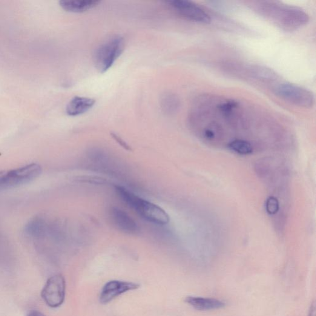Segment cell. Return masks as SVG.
<instances>
[{"instance_id":"obj_1","label":"cell","mask_w":316,"mask_h":316,"mask_svg":"<svg viewBox=\"0 0 316 316\" xmlns=\"http://www.w3.org/2000/svg\"><path fill=\"white\" fill-rule=\"evenodd\" d=\"M258 9L264 16L283 30H297L309 21L308 16L302 10L276 2H261Z\"/></svg>"},{"instance_id":"obj_2","label":"cell","mask_w":316,"mask_h":316,"mask_svg":"<svg viewBox=\"0 0 316 316\" xmlns=\"http://www.w3.org/2000/svg\"><path fill=\"white\" fill-rule=\"evenodd\" d=\"M115 191L123 202L145 220L160 226L166 225L170 220L167 212L159 206L138 197L122 186H115Z\"/></svg>"},{"instance_id":"obj_3","label":"cell","mask_w":316,"mask_h":316,"mask_svg":"<svg viewBox=\"0 0 316 316\" xmlns=\"http://www.w3.org/2000/svg\"><path fill=\"white\" fill-rule=\"evenodd\" d=\"M125 48V40L122 36L110 37L97 49L94 61L97 70L101 73L110 70L121 55Z\"/></svg>"},{"instance_id":"obj_4","label":"cell","mask_w":316,"mask_h":316,"mask_svg":"<svg viewBox=\"0 0 316 316\" xmlns=\"http://www.w3.org/2000/svg\"><path fill=\"white\" fill-rule=\"evenodd\" d=\"M41 172V166L35 163L13 170L0 172V191L26 184L38 177Z\"/></svg>"},{"instance_id":"obj_5","label":"cell","mask_w":316,"mask_h":316,"mask_svg":"<svg viewBox=\"0 0 316 316\" xmlns=\"http://www.w3.org/2000/svg\"><path fill=\"white\" fill-rule=\"evenodd\" d=\"M273 90L277 96L291 104L305 108L314 105V94L300 86L287 82L280 83Z\"/></svg>"},{"instance_id":"obj_6","label":"cell","mask_w":316,"mask_h":316,"mask_svg":"<svg viewBox=\"0 0 316 316\" xmlns=\"http://www.w3.org/2000/svg\"><path fill=\"white\" fill-rule=\"evenodd\" d=\"M66 295V281L61 274L49 278L42 291V297L47 305L57 307L64 302Z\"/></svg>"},{"instance_id":"obj_7","label":"cell","mask_w":316,"mask_h":316,"mask_svg":"<svg viewBox=\"0 0 316 316\" xmlns=\"http://www.w3.org/2000/svg\"><path fill=\"white\" fill-rule=\"evenodd\" d=\"M167 3L169 7L183 18L203 24L211 22V18L208 13L193 2L185 0H173Z\"/></svg>"},{"instance_id":"obj_8","label":"cell","mask_w":316,"mask_h":316,"mask_svg":"<svg viewBox=\"0 0 316 316\" xmlns=\"http://www.w3.org/2000/svg\"><path fill=\"white\" fill-rule=\"evenodd\" d=\"M138 283L129 281L111 280L103 287L100 295V301L103 304H108L119 295L131 290L139 289Z\"/></svg>"},{"instance_id":"obj_9","label":"cell","mask_w":316,"mask_h":316,"mask_svg":"<svg viewBox=\"0 0 316 316\" xmlns=\"http://www.w3.org/2000/svg\"><path fill=\"white\" fill-rule=\"evenodd\" d=\"M110 216L116 228L129 235L137 234L139 227L127 212L118 208H113L110 211Z\"/></svg>"},{"instance_id":"obj_10","label":"cell","mask_w":316,"mask_h":316,"mask_svg":"<svg viewBox=\"0 0 316 316\" xmlns=\"http://www.w3.org/2000/svg\"><path fill=\"white\" fill-rule=\"evenodd\" d=\"M96 100L91 98L75 97L66 106V112L68 116H79L91 110Z\"/></svg>"},{"instance_id":"obj_11","label":"cell","mask_w":316,"mask_h":316,"mask_svg":"<svg viewBox=\"0 0 316 316\" xmlns=\"http://www.w3.org/2000/svg\"><path fill=\"white\" fill-rule=\"evenodd\" d=\"M185 301L198 311H213L226 306V303L223 301L215 298L188 297L185 298Z\"/></svg>"},{"instance_id":"obj_12","label":"cell","mask_w":316,"mask_h":316,"mask_svg":"<svg viewBox=\"0 0 316 316\" xmlns=\"http://www.w3.org/2000/svg\"><path fill=\"white\" fill-rule=\"evenodd\" d=\"M100 2L99 0H61L59 5L68 12L80 13L92 9Z\"/></svg>"},{"instance_id":"obj_13","label":"cell","mask_w":316,"mask_h":316,"mask_svg":"<svg viewBox=\"0 0 316 316\" xmlns=\"http://www.w3.org/2000/svg\"><path fill=\"white\" fill-rule=\"evenodd\" d=\"M244 70H245L248 76H250L254 79L260 80V81L272 82L277 78L276 73L274 71L263 67V66H249Z\"/></svg>"},{"instance_id":"obj_14","label":"cell","mask_w":316,"mask_h":316,"mask_svg":"<svg viewBox=\"0 0 316 316\" xmlns=\"http://www.w3.org/2000/svg\"><path fill=\"white\" fill-rule=\"evenodd\" d=\"M180 100L176 94L167 93L162 97L161 106L166 114H173L176 113L180 107Z\"/></svg>"},{"instance_id":"obj_15","label":"cell","mask_w":316,"mask_h":316,"mask_svg":"<svg viewBox=\"0 0 316 316\" xmlns=\"http://www.w3.org/2000/svg\"><path fill=\"white\" fill-rule=\"evenodd\" d=\"M228 147L235 153L241 155L250 154L254 151L252 145L248 141L237 139L231 141L228 144Z\"/></svg>"},{"instance_id":"obj_16","label":"cell","mask_w":316,"mask_h":316,"mask_svg":"<svg viewBox=\"0 0 316 316\" xmlns=\"http://www.w3.org/2000/svg\"><path fill=\"white\" fill-rule=\"evenodd\" d=\"M279 208V202L277 198L272 196L268 198L266 202V209L268 214L271 215L276 214Z\"/></svg>"},{"instance_id":"obj_17","label":"cell","mask_w":316,"mask_h":316,"mask_svg":"<svg viewBox=\"0 0 316 316\" xmlns=\"http://www.w3.org/2000/svg\"><path fill=\"white\" fill-rule=\"evenodd\" d=\"M113 137L114 138L115 140H116L117 141V142L119 143V144L120 145L123 146V147H124L126 149H130V148H129V146L127 144V143H126L124 142V141H123L122 139H120V137H119L118 136H116V135H113Z\"/></svg>"},{"instance_id":"obj_18","label":"cell","mask_w":316,"mask_h":316,"mask_svg":"<svg viewBox=\"0 0 316 316\" xmlns=\"http://www.w3.org/2000/svg\"><path fill=\"white\" fill-rule=\"evenodd\" d=\"M308 316H316L315 303L313 302L310 307Z\"/></svg>"},{"instance_id":"obj_19","label":"cell","mask_w":316,"mask_h":316,"mask_svg":"<svg viewBox=\"0 0 316 316\" xmlns=\"http://www.w3.org/2000/svg\"><path fill=\"white\" fill-rule=\"evenodd\" d=\"M27 316H45L43 313L39 311H33Z\"/></svg>"}]
</instances>
